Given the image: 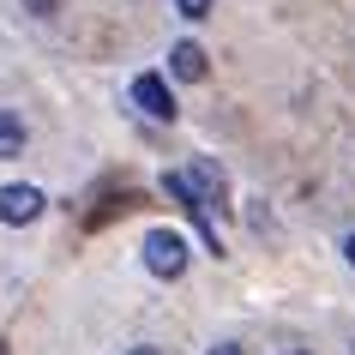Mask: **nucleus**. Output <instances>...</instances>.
Returning <instances> with one entry per match:
<instances>
[{"label":"nucleus","mask_w":355,"mask_h":355,"mask_svg":"<svg viewBox=\"0 0 355 355\" xmlns=\"http://www.w3.org/2000/svg\"><path fill=\"white\" fill-rule=\"evenodd\" d=\"M181 181H187V199H193L187 211H223V199H229V181H223V168L211 163V157H193Z\"/></svg>","instance_id":"1"},{"label":"nucleus","mask_w":355,"mask_h":355,"mask_svg":"<svg viewBox=\"0 0 355 355\" xmlns=\"http://www.w3.org/2000/svg\"><path fill=\"white\" fill-rule=\"evenodd\" d=\"M145 271L150 277H181L187 271V241L175 229H150L145 235Z\"/></svg>","instance_id":"2"},{"label":"nucleus","mask_w":355,"mask_h":355,"mask_svg":"<svg viewBox=\"0 0 355 355\" xmlns=\"http://www.w3.org/2000/svg\"><path fill=\"white\" fill-rule=\"evenodd\" d=\"M42 217V193L31 181H12V187H0V223H37Z\"/></svg>","instance_id":"3"},{"label":"nucleus","mask_w":355,"mask_h":355,"mask_svg":"<svg viewBox=\"0 0 355 355\" xmlns=\"http://www.w3.org/2000/svg\"><path fill=\"white\" fill-rule=\"evenodd\" d=\"M132 103H139L150 121H175V96H168V85L157 73H139V78H132Z\"/></svg>","instance_id":"4"},{"label":"nucleus","mask_w":355,"mask_h":355,"mask_svg":"<svg viewBox=\"0 0 355 355\" xmlns=\"http://www.w3.org/2000/svg\"><path fill=\"white\" fill-rule=\"evenodd\" d=\"M205 49H199V42H175V49H168V73L175 78H187V85H199V78H205Z\"/></svg>","instance_id":"5"},{"label":"nucleus","mask_w":355,"mask_h":355,"mask_svg":"<svg viewBox=\"0 0 355 355\" xmlns=\"http://www.w3.org/2000/svg\"><path fill=\"white\" fill-rule=\"evenodd\" d=\"M19 150H24V121L0 109V157H19Z\"/></svg>","instance_id":"6"},{"label":"nucleus","mask_w":355,"mask_h":355,"mask_svg":"<svg viewBox=\"0 0 355 355\" xmlns=\"http://www.w3.org/2000/svg\"><path fill=\"white\" fill-rule=\"evenodd\" d=\"M175 12H181V19H205L211 0H175Z\"/></svg>","instance_id":"7"},{"label":"nucleus","mask_w":355,"mask_h":355,"mask_svg":"<svg viewBox=\"0 0 355 355\" xmlns=\"http://www.w3.org/2000/svg\"><path fill=\"white\" fill-rule=\"evenodd\" d=\"M24 6H31L37 19H49V12H55V0H24Z\"/></svg>","instance_id":"8"},{"label":"nucleus","mask_w":355,"mask_h":355,"mask_svg":"<svg viewBox=\"0 0 355 355\" xmlns=\"http://www.w3.org/2000/svg\"><path fill=\"white\" fill-rule=\"evenodd\" d=\"M343 259L355 265V229H349V235H343Z\"/></svg>","instance_id":"9"},{"label":"nucleus","mask_w":355,"mask_h":355,"mask_svg":"<svg viewBox=\"0 0 355 355\" xmlns=\"http://www.w3.org/2000/svg\"><path fill=\"white\" fill-rule=\"evenodd\" d=\"M211 355H241V343H217V349H211Z\"/></svg>","instance_id":"10"},{"label":"nucleus","mask_w":355,"mask_h":355,"mask_svg":"<svg viewBox=\"0 0 355 355\" xmlns=\"http://www.w3.org/2000/svg\"><path fill=\"white\" fill-rule=\"evenodd\" d=\"M127 355H157V349H145V343H139V349H127Z\"/></svg>","instance_id":"11"},{"label":"nucleus","mask_w":355,"mask_h":355,"mask_svg":"<svg viewBox=\"0 0 355 355\" xmlns=\"http://www.w3.org/2000/svg\"><path fill=\"white\" fill-rule=\"evenodd\" d=\"M289 355H307V349H289Z\"/></svg>","instance_id":"12"},{"label":"nucleus","mask_w":355,"mask_h":355,"mask_svg":"<svg viewBox=\"0 0 355 355\" xmlns=\"http://www.w3.org/2000/svg\"><path fill=\"white\" fill-rule=\"evenodd\" d=\"M0 355H6V349H0Z\"/></svg>","instance_id":"13"}]
</instances>
